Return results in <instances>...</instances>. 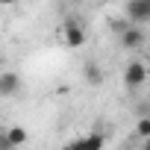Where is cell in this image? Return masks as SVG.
I'll return each mask as SVG.
<instances>
[{
	"label": "cell",
	"instance_id": "obj_1",
	"mask_svg": "<svg viewBox=\"0 0 150 150\" xmlns=\"http://www.w3.org/2000/svg\"><path fill=\"white\" fill-rule=\"evenodd\" d=\"M62 38H65V44L74 47V50H80V47L88 41V35H86V30H83V24H80L77 18H68V21L62 24Z\"/></svg>",
	"mask_w": 150,
	"mask_h": 150
},
{
	"label": "cell",
	"instance_id": "obj_2",
	"mask_svg": "<svg viewBox=\"0 0 150 150\" xmlns=\"http://www.w3.org/2000/svg\"><path fill=\"white\" fill-rule=\"evenodd\" d=\"M127 21L141 27V24H150V0H129L127 3Z\"/></svg>",
	"mask_w": 150,
	"mask_h": 150
},
{
	"label": "cell",
	"instance_id": "obj_3",
	"mask_svg": "<svg viewBox=\"0 0 150 150\" xmlns=\"http://www.w3.org/2000/svg\"><path fill=\"white\" fill-rule=\"evenodd\" d=\"M147 83V68H144V62H129L127 65V71H124V86L127 88H141Z\"/></svg>",
	"mask_w": 150,
	"mask_h": 150
},
{
	"label": "cell",
	"instance_id": "obj_4",
	"mask_svg": "<svg viewBox=\"0 0 150 150\" xmlns=\"http://www.w3.org/2000/svg\"><path fill=\"white\" fill-rule=\"evenodd\" d=\"M21 91V77L15 71H3L0 74V97H15Z\"/></svg>",
	"mask_w": 150,
	"mask_h": 150
},
{
	"label": "cell",
	"instance_id": "obj_5",
	"mask_svg": "<svg viewBox=\"0 0 150 150\" xmlns=\"http://www.w3.org/2000/svg\"><path fill=\"white\" fill-rule=\"evenodd\" d=\"M121 35V44L127 47V50H138L141 44H144V33H141V27H135V24H129L124 33H118Z\"/></svg>",
	"mask_w": 150,
	"mask_h": 150
},
{
	"label": "cell",
	"instance_id": "obj_6",
	"mask_svg": "<svg viewBox=\"0 0 150 150\" xmlns=\"http://www.w3.org/2000/svg\"><path fill=\"white\" fill-rule=\"evenodd\" d=\"M83 77H86V83H88V86H103V71H100V65H97V62H86Z\"/></svg>",
	"mask_w": 150,
	"mask_h": 150
},
{
	"label": "cell",
	"instance_id": "obj_7",
	"mask_svg": "<svg viewBox=\"0 0 150 150\" xmlns=\"http://www.w3.org/2000/svg\"><path fill=\"white\" fill-rule=\"evenodd\" d=\"M6 141H9V147L27 144V129H24V127H9V132H6Z\"/></svg>",
	"mask_w": 150,
	"mask_h": 150
},
{
	"label": "cell",
	"instance_id": "obj_8",
	"mask_svg": "<svg viewBox=\"0 0 150 150\" xmlns=\"http://www.w3.org/2000/svg\"><path fill=\"white\" fill-rule=\"evenodd\" d=\"M106 144V138L103 135H86V138H80V141H74V147H88V150H97V147H103Z\"/></svg>",
	"mask_w": 150,
	"mask_h": 150
},
{
	"label": "cell",
	"instance_id": "obj_9",
	"mask_svg": "<svg viewBox=\"0 0 150 150\" xmlns=\"http://www.w3.org/2000/svg\"><path fill=\"white\" fill-rule=\"evenodd\" d=\"M135 132L144 138V135H150V118H138L135 121Z\"/></svg>",
	"mask_w": 150,
	"mask_h": 150
},
{
	"label": "cell",
	"instance_id": "obj_10",
	"mask_svg": "<svg viewBox=\"0 0 150 150\" xmlns=\"http://www.w3.org/2000/svg\"><path fill=\"white\" fill-rule=\"evenodd\" d=\"M109 27H112V30H115V33H124V30H127V27H129V21H127V18H124V21H112V24H109Z\"/></svg>",
	"mask_w": 150,
	"mask_h": 150
},
{
	"label": "cell",
	"instance_id": "obj_11",
	"mask_svg": "<svg viewBox=\"0 0 150 150\" xmlns=\"http://www.w3.org/2000/svg\"><path fill=\"white\" fill-rule=\"evenodd\" d=\"M21 0H0V6H18Z\"/></svg>",
	"mask_w": 150,
	"mask_h": 150
},
{
	"label": "cell",
	"instance_id": "obj_12",
	"mask_svg": "<svg viewBox=\"0 0 150 150\" xmlns=\"http://www.w3.org/2000/svg\"><path fill=\"white\" fill-rule=\"evenodd\" d=\"M144 150H150V135H144Z\"/></svg>",
	"mask_w": 150,
	"mask_h": 150
},
{
	"label": "cell",
	"instance_id": "obj_13",
	"mask_svg": "<svg viewBox=\"0 0 150 150\" xmlns=\"http://www.w3.org/2000/svg\"><path fill=\"white\" fill-rule=\"evenodd\" d=\"M147 56H150V41H147Z\"/></svg>",
	"mask_w": 150,
	"mask_h": 150
},
{
	"label": "cell",
	"instance_id": "obj_14",
	"mask_svg": "<svg viewBox=\"0 0 150 150\" xmlns=\"http://www.w3.org/2000/svg\"><path fill=\"white\" fill-rule=\"evenodd\" d=\"M0 115H3V109H0Z\"/></svg>",
	"mask_w": 150,
	"mask_h": 150
}]
</instances>
